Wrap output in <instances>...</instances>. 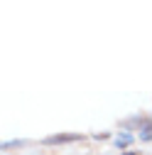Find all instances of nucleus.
Returning a JSON list of instances; mask_svg holds the SVG:
<instances>
[{"label":"nucleus","instance_id":"obj_1","mask_svg":"<svg viewBox=\"0 0 152 155\" xmlns=\"http://www.w3.org/2000/svg\"><path fill=\"white\" fill-rule=\"evenodd\" d=\"M69 140H79V135H54V138H49V143H69Z\"/></svg>","mask_w":152,"mask_h":155},{"label":"nucleus","instance_id":"obj_2","mask_svg":"<svg viewBox=\"0 0 152 155\" xmlns=\"http://www.w3.org/2000/svg\"><path fill=\"white\" fill-rule=\"evenodd\" d=\"M130 140H132V138H130V135H123V138H120V140H118V145H128V143H130Z\"/></svg>","mask_w":152,"mask_h":155}]
</instances>
